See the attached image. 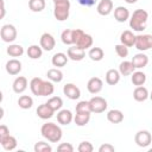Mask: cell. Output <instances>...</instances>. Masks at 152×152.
Instances as JSON below:
<instances>
[{
	"mask_svg": "<svg viewBox=\"0 0 152 152\" xmlns=\"http://www.w3.org/2000/svg\"><path fill=\"white\" fill-rule=\"evenodd\" d=\"M114 18L116 19V21L119 23H125L128 18H129V12L126 7L124 6H118L114 10Z\"/></svg>",
	"mask_w": 152,
	"mask_h": 152,
	"instance_id": "18",
	"label": "cell"
},
{
	"mask_svg": "<svg viewBox=\"0 0 152 152\" xmlns=\"http://www.w3.org/2000/svg\"><path fill=\"white\" fill-rule=\"evenodd\" d=\"M51 151H52V147L48 142L38 141L34 145V152H51Z\"/></svg>",
	"mask_w": 152,
	"mask_h": 152,
	"instance_id": "38",
	"label": "cell"
},
{
	"mask_svg": "<svg viewBox=\"0 0 152 152\" xmlns=\"http://www.w3.org/2000/svg\"><path fill=\"white\" fill-rule=\"evenodd\" d=\"M0 36H1V39L6 43H11L13 42L15 38H17V30L13 25L11 24H6L1 27L0 30Z\"/></svg>",
	"mask_w": 152,
	"mask_h": 152,
	"instance_id": "6",
	"label": "cell"
},
{
	"mask_svg": "<svg viewBox=\"0 0 152 152\" xmlns=\"http://www.w3.org/2000/svg\"><path fill=\"white\" fill-rule=\"evenodd\" d=\"M88 56L90 57L91 61L99 62L104 57V52H103V50L101 48H91L89 50V52H88Z\"/></svg>",
	"mask_w": 152,
	"mask_h": 152,
	"instance_id": "31",
	"label": "cell"
},
{
	"mask_svg": "<svg viewBox=\"0 0 152 152\" xmlns=\"http://www.w3.org/2000/svg\"><path fill=\"white\" fill-rule=\"evenodd\" d=\"M69 13H70V1L69 0L55 4L53 15L57 20H59V21L66 20L69 18Z\"/></svg>",
	"mask_w": 152,
	"mask_h": 152,
	"instance_id": "3",
	"label": "cell"
},
{
	"mask_svg": "<svg viewBox=\"0 0 152 152\" xmlns=\"http://www.w3.org/2000/svg\"><path fill=\"white\" fill-rule=\"evenodd\" d=\"M150 99H151V101H152V91H151V94H150Z\"/></svg>",
	"mask_w": 152,
	"mask_h": 152,
	"instance_id": "52",
	"label": "cell"
},
{
	"mask_svg": "<svg viewBox=\"0 0 152 152\" xmlns=\"http://www.w3.org/2000/svg\"><path fill=\"white\" fill-rule=\"evenodd\" d=\"M56 45V42H55V38L52 34L45 32L42 34L40 37V46L42 49H44L45 51H51Z\"/></svg>",
	"mask_w": 152,
	"mask_h": 152,
	"instance_id": "9",
	"label": "cell"
},
{
	"mask_svg": "<svg viewBox=\"0 0 152 152\" xmlns=\"http://www.w3.org/2000/svg\"><path fill=\"white\" fill-rule=\"evenodd\" d=\"M58 152H74V146L70 142H62L57 147Z\"/></svg>",
	"mask_w": 152,
	"mask_h": 152,
	"instance_id": "43",
	"label": "cell"
},
{
	"mask_svg": "<svg viewBox=\"0 0 152 152\" xmlns=\"http://www.w3.org/2000/svg\"><path fill=\"white\" fill-rule=\"evenodd\" d=\"M125 1H126L127 4H135L138 0H125Z\"/></svg>",
	"mask_w": 152,
	"mask_h": 152,
	"instance_id": "49",
	"label": "cell"
},
{
	"mask_svg": "<svg viewBox=\"0 0 152 152\" xmlns=\"http://www.w3.org/2000/svg\"><path fill=\"white\" fill-rule=\"evenodd\" d=\"M135 38H137V36H134L132 31L125 30L120 36V42H121V44L126 45L127 48H131L135 44Z\"/></svg>",
	"mask_w": 152,
	"mask_h": 152,
	"instance_id": "13",
	"label": "cell"
},
{
	"mask_svg": "<svg viewBox=\"0 0 152 152\" xmlns=\"http://www.w3.org/2000/svg\"><path fill=\"white\" fill-rule=\"evenodd\" d=\"M77 1H78V4L82 5V6H88V7H89V6H93L96 0H77Z\"/></svg>",
	"mask_w": 152,
	"mask_h": 152,
	"instance_id": "47",
	"label": "cell"
},
{
	"mask_svg": "<svg viewBox=\"0 0 152 152\" xmlns=\"http://www.w3.org/2000/svg\"><path fill=\"white\" fill-rule=\"evenodd\" d=\"M83 31L81 28H75L74 30V44H77V42L80 40V38L83 36Z\"/></svg>",
	"mask_w": 152,
	"mask_h": 152,
	"instance_id": "45",
	"label": "cell"
},
{
	"mask_svg": "<svg viewBox=\"0 0 152 152\" xmlns=\"http://www.w3.org/2000/svg\"><path fill=\"white\" fill-rule=\"evenodd\" d=\"M131 81L134 86L139 87V86H142L145 82H146V75L142 72V71H134L132 74V77H131Z\"/></svg>",
	"mask_w": 152,
	"mask_h": 152,
	"instance_id": "29",
	"label": "cell"
},
{
	"mask_svg": "<svg viewBox=\"0 0 152 152\" xmlns=\"http://www.w3.org/2000/svg\"><path fill=\"white\" fill-rule=\"evenodd\" d=\"M42 135L51 142H58L62 139V129L53 122H46L40 128Z\"/></svg>",
	"mask_w": 152,
	"mask_h": 152,
	"instance_id": "2",
	"label": "cell"
},
{
	"mask_svg": "<svg viewBox=\"0 0 152 152\" xmlns=\"http://www.w3.org/2000/svg\"><path fill=\"white\" fill-rule=\"evenodd\" d=\"M6 71L10 75H18L21 71V63H20V61H18L15 58L10 59L6 63Z\"/></svg>",
	"mask_w": 152,
	"mask_h": 152,
	"instance_id": "14",
	"label": "cell"
},
{
	"mask_svg": "<svg viewBox=\"0 0 152 152\" xmlns=\"http://www.w3.org/2000/svg\"><path fill=\"white\" fill-rule=\"evenodd\" d=\"M76 112H90L89 101H80L76 104Z\"/></svg>",
	"mask_w": 152,
	"mask_h": 152,
	"instance_id": "41",
	"label": "cell"
},
{
	"mask_svg": "<svg viewBox=\"0 0 152 152\" xmlns=\"http://www.w3.org/2000/svg\"><path fill=\"white\" fill-rule=\"evenodd\" d=\"M0 142H1L2 147L6 151H12L17 147V139L13 135H10V134L4 137V138H0Z\"/></svg>",
	"mask_w": 152,
	"mask_h": 152,
	"instance_id": "21",
	"label": "cell"
},
{
	"mask_svg": "<svg viewBox=\"0 0 152 152\" xmlns=\"http://www.w3.org/2000/svg\"><path fill=\"white\" fill-rule=\"evenodd\" d=\"M61 38H62L63 44H65V45L74 44V30H71V28L64 30L62 32V34H61Z\"/></svg>",
	"mask_w": 152,
	"mask_h": 152,
	"instance_id": "33",
	"label": "cell"
},
{
	"mask_svg": "<svg viewBox=\"0 0 152 152\" xmlns=\"http://www.w3.org/2000/svg\"><path fill=\"white\" fill-rule=\"evenodd\" d=\"M132 64L135 69H140V68H144L147 65L148 63V57L145 55V53H137L133 56L132 58Z\"/></svg>",
	"mask_w": 152,
	"mask_h": 152,
	"instance_id": "15",
	"label": "cell"
},
{
	"mask_svg": "<svg viewBox=\"0 0 152 152\" xmlns=\"http://www.w3.org/2000/svg\"><path fill=\"white\" fill-rule=\"evenodd\" d=\"M134 140H135V142H137L138 146H140V147H147L151 144V141H152V135H151V133L148 131L142 129V131H139L135 134Z\"/></svg>",
	"mask_w": 152,
	"mask_h": 152,
	"instance_id": "7",
	"label": "cell"
},
{
	"mask_svg": "<svg viewBox=\"0 0 152 152\" xmlns=\"http://www.w3.org/2000/svg\"><path fill=\"white\" fill-rule=\"evenodd\" d=\"M103 87V82L100 77H91L88 83H87V88H88V91L90 94H97L101 91Z\"/></svg>",
	"mask_w": 152,
	"mask_h": 152,
	"instance_id": "11",
	"label": "cell"
},
{
	"mask_svg": "<svg viewBox=\"0 0 152 152\" xmlns=\"http://www.w3.org/2000/svg\"><path fill=\"white\" fill-rule=\"evenodd\" d=\"M27 88V78L24 76H19L13 82V90L17 94H21Z\"/></svg>",
	"mask_w": 152,
	"mask_h": 152,
	"instance_id": "20",
	"label": "cell"
},
{
	"mask_svg": "<svg viewBox=\"0 0 152 152\" xmlns=\"http://www.w3.org/2000/svg\"><path fill=\"white\" fill-rule=\"evenodd\" d=\"M53 4H58V2H62V1H65V0H52Z\"/></svg>",
	"mask_w": 152,
	"mask_h": 152,
	"instance_id": "51",
	"label": "cell"
},
{
	"mask_svg": "<svg viewBox=\"0 0 152 152\" xmlns=\"http://www.w3.org/2000/svg\"><path fill=\"white\" fill-rule=\"evenodd\" d=\"M7 53L10 56H12V57H19V56H21L24 53V49L19 44H12V45H10L7 48Z\"/></svg>",
	"mask_w": 152,
	"mask_h": 152,
	"instance_id": "36",
	"label": "cell"
},
{
	"mask_svg": "<svg viewBox=\"0 0 152 152\" xmlns=\"http://www.w3.org/2000/svg\"><path fill=\"white\" fill-rule=\"evenodd\" d=\"M6 14V10H5V2L4 0H0V18L2 19Z\"/></svg>",
	"mask_w": 152,
	"mask_h": 152,
	"instance_id": "48",
	"label": "cell"
},
{
	"mask_svg": "<svg viewBox=\"0 0 152 152\" xmlns=\"http://www.w3.org/2000/svg\"><path fill=\"white\" fill-rule=\"evenodd\" d=\"M90 112L93 113H102L107 109V101L101 96H94L89 100Z\"/></svg>",
	"mask_w": 152,
	"mask_h": 152,
	"instance_id": "5",
	"label": "cell"
},
{
	"mask_svg": "<svg viewBox=\"0 0 152 152\" xmlns=\"http://www.w3.org/2000/svg\"><path fill=\"white\" fill-rule=\"evenodd\" d=\"M53 90H55L53 84L50 81H44V83H43V90H42V96L51 95L53 93Z\"/></svg>",
	"mask_w": 152,
	"mask_h": 152,
	"instance_id": "39",
	"label": "cell"
},
{
	"mask_svg": "<svg viewBox=\"0 0 152 152\" xmlns=\"http://www.w3.org/2000/svg\"><path fill=\"white\" fill-rule=\"evenodd\" d=\"M114 151H115V148L110 144H103L99 148V152H114Z\"/></svg>",
	"mask_w": 152,
	"mask_h": 152,
	"instance_id": "44",
	"label": "cell"
},
{
	"mask_svg": "<svg viewBox=\"0 0 152 152\" xmlns=\"http://www.w3.org/2000/svg\"><path fill=\"white\" fill-rule=\"evenodd\" d=\"M94 147L89 141H82L78 145V152H93Z\"/></svg>",
	"mask_w": 152,
	"mask_h": 152,
	"instance_id": "42",
	"label": "cell"
},
{
	"mask_svg": "<svg viewBox=\"0 0 152 152\" xmlns=\"http://www.w3.org/2000/svg\"><path fill=\"white\" fill-rule=\"evenodd\" d=\"M42 46H38V45H31L28 46L27 49V56L31 58V59H38L42 57Z\"/></svg>",
	"mask_w": 152,
	"mask_h": 152,
	"instance_id": "32",
	"label": "cell"
},
{
	"mask_svg": "<svg viewBox=\"0 0 152 152\" xmlns=\"http://www.w3.org/2000/svg\"><path fill=\"white\" fill-rule=\"evenodd\" d=\"M43 83L44 81L40 77H33L30 82V88L31 91L33 93V95L37 96H42V90H43Z\"/></svg>",
	"mask_w": 152,
	"mask_h": 152,
	"instance_id": "17",
	"label": "cell"
},
{
	"mask_svg": "<svg viewBox=\"0 0 152 152\" xmlns=\"http://www.w3.org/2000/svg\"><path fill=\"white\" fill-rule=\"evenodd\" d=\"M148 96H150V95H148L147 89H146L145 87H142V86L137 87V88L134 89V91H133V97H134V100L138 101V102H142V101H145Z\"/></svg>",
	"mask_w": 152,
	"mask_h": 152,
	"instance_id": "23",
	"label": "cell"
},
{
	"mask_svg": "<svg viewBox=\"0 0 152 152\" xmlns=\"http://www.w3.org/2000/svg\"><path fill=\"white\" fill-rule=\"evenodd\" d=\"M148 152H152V148H150V150H148Z\"/></svg>",
	"mask_w": 152,
	"mask_h": 152,
	"instance_id": "53",
	"label": "cell"
},
{
	"mask_svg": "<svg viewBox=\"0 0 152 152\" xmlns=\"http://www.w3.org/2000/svg\"><path fill=\"white\" fill-rule=\"evenodd\" d=\"M107 119H108V121L112 122V124H120V122H122V120H124V114H122V112L119 110V109H112V110L108 112Z\"/></svg>",
	"mask_w": 152,
	"mask_h": 152,
	"instance_id": "26",
	"label": "cell"
},
{
	"mask_svg": "<svg viewBox=\"0 0 152 152\" xmlns=\"http://www.w3.org/2000/svg\"><path fill=\"white\" fill-rule=\"evenodd\" d=\"M90 113L91 112H76V115L74 118L75 124L80 127L86 126L90 120Z\"/></svg>",
	"mask_w": 152,
	"mask_h": 152,
	"instance_id": "19",
	"label": "cell"
},
{
	"mask_svg": "<svg viewBox=\"0 0 152 152\" xmlns=\"http://www.w3.org/2000/svg\"><path fill=\"white\" fill-rule=\"evenodd\" d=\"M8 134H10L8 127H7L6 125H1V126H0V138H4V137H6V135H8Z\"/></svg>",
	"mask_w": 152,
	"mask_h": 152,
	"instance_id": "46",
	"label": "cell"
},
{
	"mask_svg": "<svg viewBox=\"0 0 152 152\" xmlns=\"http://www.w3.org/2000/svg\"><path fill=\"white\" fill-rule=\"evenodd\" d=\"M63 93L64 95L70 99V100H77L80 96H81V90L77 86L72 84V83H66L64 87H63Z\"/></svg>",
	"mask_w": 152,
	"mask_h": 152,
	"instance_id": "8",
	"label": "cell"
},
{
	"mask_svg": "<svg viewBox=\"0 0 152 152\" xmlns=\"http://www.w3.org/2000/svg\"><path fill=\"white\" fill-rule=\"evenodd\" d=\"M68 57L71 61H82L86 57V50L77 45L70 46L68 49Z\"/></svg>",
	"mask_w": 152,
	"mask_h": 152,
	"instance_id": "10",
	"label": "cell"
},
{
	"mask_svg": "<svg viewBox=\"0 0 152 152\" xmlns=\"http://www.w3.org/2000/svg\"><path fill=\"white\" fill-rule=\"evenodd\" d=\"M115 51H116L118 56H119V57H122V58L127 57V55H128V48H127L126 45H124V44H118V45H115Z\"/></svg>",
	"mask_w": 152,
	"mask_h": 152,
	"instance_id": "40",
	"label": "cell"
},
{
	"mask_svg": "<svg viewBox=\"0 0 152 152\" xmlns=\"http://www.w3.org/2000/svg\"><path fill=\"white\" fill-rule=\"evenodd\" d=\"M46 103H48V104L56 112V110H58V109L62 108V106H63V100H62L59 96H52L51 99L48 100Z\"/></svg>",
	"mask_w": 152,
	"mask_h": 152,
	"instance_id": "37",
	"label": "cell"
},
{
	"mask_svg": "<svg viewBox=\"0 0 152 152\" xmlns=\"http://www.w3.org/2000/svg\"><path fill=\"white\" fill-rule=\"evenodd\" d=\"M46 76L52 82H61L63 80V72L59 69H57V68H52V69L48 70Z\"/></svg>",
	"mask_w": 152,
	"mask_h": 152,
	"instance_id": "28",
	"label": "cell"
},
{
	"mask_svg": "<svg viewBox=\"0 0 152 152\" xmlns=\"http://www.w3.org/2000/svg\"><path fill=\"white\" fill-rule=\"evenodd\" d=\"M57 121L62 125H69L72 121V114L69 109H62L57 114Z\"/></svg>",
	"mask_w": 152,
	"mask_h": 152,
	"instance_id": "25",
	"label": "cell"
},
{
	"mask_svg": "<svg viewBox=\"0 0 152 152\" xmlns=\"http://www.w3.org/2000/svg\"><path fill=\"white\" fill-rule=\"evenodd\" d=\"M120 71L115 70V69H109L106 72V82L109 86H115L119 81H120Z\"/></svg>",
	"mask_w": 152,
	"mask_h": 152,
	"instance_id": "22",
	"label": "cell"
},
{
	"mask_svg": "<svg viewBox=\"0 0 152 152\" xmlns=\"http://www.w3.org/2000/svg\"><path fill=\"white\" fill-rule=\"evenodd\" d=\"M76 45L86 50V49H88V48H90L93 45V37L90 34H88V33H83V36L80 38V40L77 42Z\"/></svg>",
	"mask_w": 152,
	"mask_h": 152,
	"instance_id": "30",
	"label": "cell"
},
{
	"mask_svg": "<svg viewBox=\"0 0 152 152\" xmlns=\"http://www.w3.org/2000/svg\"><path fill=\"white\" fill-rule=\"evenodd\" d=\"M28 7L32 12H42L45 8V0H30Z\"/></svg>",
	"mask_w": 152,
	"mask_h": 152,
	"instance_id": "35",
	"label": "cell"
},
{
	"mask_svg": "<svg viewBox=\"0 0 152 152\" xmlns=\"http://www.w3.org/2000/svg\"><path fill=\"white\" fill-rule=\"evenodd\" d=\"M36 113H37V115H38L40 119L46 120V119H50V118L53 115L55 110H53V109H52L48 103H43V104L38 106V108H37Z\"/></svg>",
	"mask_w": 152,
	"mask_h": 152,
	"instance_id": "12",
	"label": "cell"
},
{
	"mask_svg": "<svg viewBox=\"0 0 152 152\" xmlns=\"http://www.w3.org/2000/svg\"><path fill=\"white\" fill-rule=\"evenodd\" d=\"M4 116V108H0V119H2Z\"/></svg>",
	"mask_w": 152,
	"mask_h": 152,
	"instance_id": "50",
	"label": "cell"
},
{
	"mask_svg": "<svg viewBox=\"0 0 152 152\" xmlns=\"http://www.w3.org/2000/svg\"><path fill=\"white\" fill-rule=\"evenodd\" d=\"M147 19H148V13L145 10L141 8L135 10L129 19V26L134 31H144L146 28Z\"/></svg>",
	"mask_w": 152,
	"mask_h": 152,
	"instance_id": "1",
	"label": "cell"
},
{
	"mask_svg": "<svg viewBox=\"0 0 152 152\" xmlns=\"http://www.w3.org/2000/svg\"><path fill=\"white\" fill-rule=\"evenodd\" d=\"M135 48L139 51H146L152 49V34H139L135 38Z\"/></svg>",
	"mask_w": 152,
	"mask_h": 152,
	"instance_id": "4",
	"label": "cell"
},
{
	"mask_svg": "<svg viewBox=\"0 0 152 152\" xmlns=\"http://www.w3.org/2000/svg\"><path fill=\"white\" fill-rule=\"evenodd\" d=\"M134 69H135V68L133 66L132 62H129V61H124V62H121L120 65H119V71H120V74L124 75V76L132 75V74L134 72Z\"/></svg>",
	"mask_w": 152,
	"mask_h": 152,
	"instance_id": "27",
	"label": "cell"
},
{
	"mask_svg": "<svg viewBox=\"0 0 152 152\" xmlns=\"http://www.w3.org/2000/svg\"><path fill=\"white\" fill-rule=\"evenodd\" d=\"M113 10L112 0H101L97 4V13L101 15H108Z\"/></svg>",
	"mask_w": 152,
	"mask_h": 152,
	"instance_id": "16",
	"label": "cell"
},
{
	"mask_svg": "<svg viewBox=\"0 0 152 152\" xmlns=\"http://www.w3.org/2000/svg\"><path fill=\"white\" fill-rule=\"evenodd\" d=\"M51 62H52V65H53V66L62 68V66H64V65L66 64L68 57H66V55L63 53V52H57V53H55V55L52 56Z\"/></svg>",
	"mask_w": 152,
	"mask_h": 152,
	"instance_id": "24",
	"label": "cell"
},
{
	"mask_svg": "<svg viewBox=\"0 0 152 152\" xmlns=\"http://www.w3.org/2000/svg\"><path fill=\"white\" fill-rule=\"evenodd\" d=\"M18 104L23 109H30L32 107V104H33V100L28 95H23V96H20L18 99Z\"/></svg>",
	"mask_w": 152,
	"mask_h": 152,
	"instance_id": "34",
	"label": "cell"
}]
</instances>
